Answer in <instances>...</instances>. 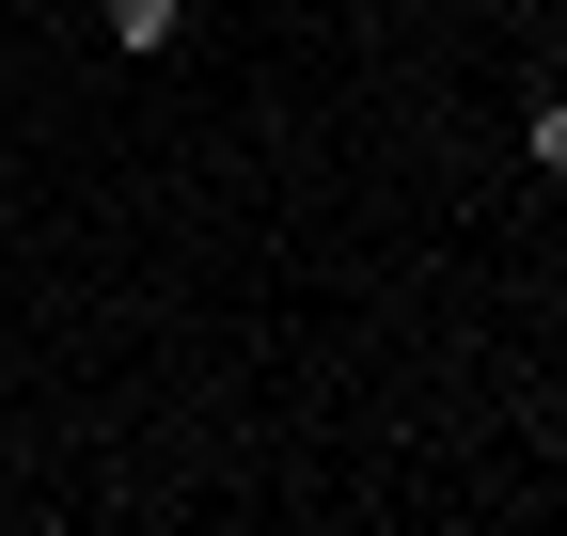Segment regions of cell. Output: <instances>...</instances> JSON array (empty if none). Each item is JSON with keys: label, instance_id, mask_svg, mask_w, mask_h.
I'll use <instances>...</instances> for the list:
<instances>
[{"label": "cell", "instance_id": "obj_1", "mask_svg": "<svg viewBox=\"0 0 567 536\" xmlns=\"http://www.w3.org/2000/svg\"><path fill=\"white\" fill-rule=\"evenodd\" d=\"M95 48L111 63H174L189 48V0H95Z\"/></svg>", "mask_w": 567, "mask_h": 536}, {"label": "cell", "instance_id": "obj_2", "mask_svg": "<svg viewBox=\"0 0 567 536\" xmlns=\"http://www.w3.org/2000/svg\"><path fill=\"white\" fill-rule=\"evenodd\" d=\"M520 158H536V189H567V80L520 95Z\"/></svg>", "mask_w": 567, "mask_h": 536}]
</instances>
